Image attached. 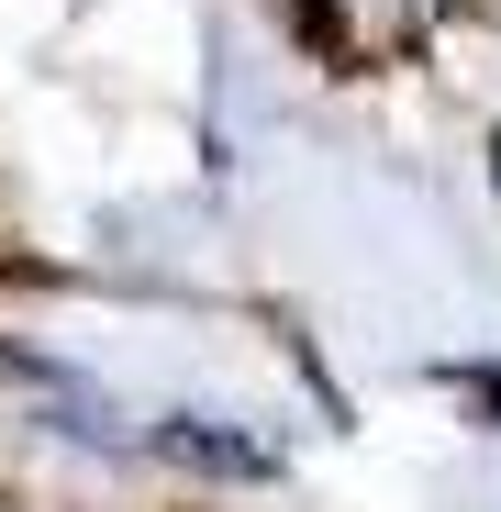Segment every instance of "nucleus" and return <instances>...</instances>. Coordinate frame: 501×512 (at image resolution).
I'll list each match as a JSON object with an SVG mask.
<instances>
[{
	"mask_svg": "<svg viewBox=\"0 0 501 512\" xmlns=\"http://www.w3.org/2000/svg\"><path fill=\"white\" fill-rule=\"evenodd\" d=\"M446 379H457V390H468V401H479V412L501 423V368H446Z\"/></svg>",
	"mask_w": 501,
	"mask_h": 512,
	"instance_id": "2",
	"label": "nucleus"
},
{
	"mask_svg": "<svg viewBox=\"0 0 501 512\" xmlns=\"http://www.w3.org/2000/svg\"><path fill=\"white\" fill-rule=\"evenodd\" d=\"M145 446H156V457H179V468H223V479H268V468H279L268 446H245V435H212V423H190V412H167Z\"/></svg>",
	"mask_w": 501,
	"mask_h": 512,
	"instance_id": "1",
	"label": "nucleus"
},
{
	"mask_svg": "<svg viewBox=\"0 0 501 512\" xmlns=\"http://www.w3.org/2000/svg\"><path fill=\"white\" fill-rule=\"evenodd\" d=\"M490 179H501V145H490Z\"/></svg>",
	"mask_w": 501,
	"mask_h": 512,
	"instance_id": "3",
	"label": "nucleus"
}]
</instances>
